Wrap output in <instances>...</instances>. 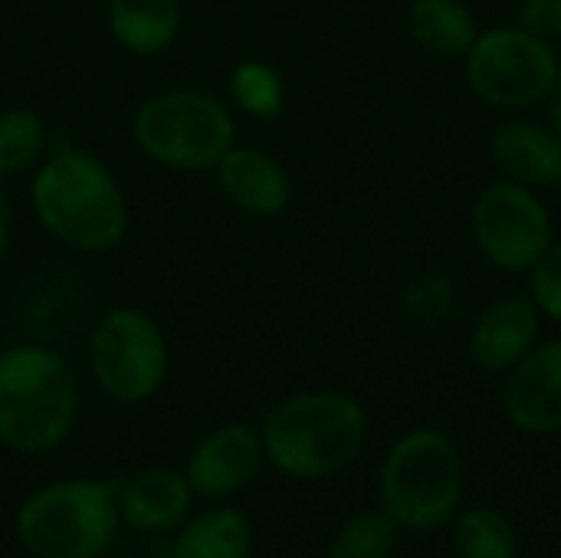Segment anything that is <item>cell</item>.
<instances>
[{
  "label": "cell",
  "mask_w": 561,
  "mask_h": 558,
  "mask_svg": "<svg viewBox=\"0 0 561 558\" xmlns=\"http://www.w3.org/2000/svg\"><path fill=\"white\" fill-rule=\"evenodd\" d=\"M467 59L470 89L496 109H529L549 99L559 76V53L523 26H493L477 36Z\"/></svg>",
  "instance_id": "cell-8"
},
{
  "label": "cell",
  "mask_w": 561,
  "mask_h": 558,
  "mask_svg": "<svg viewBox=\"0 0 561 558\" xmlns=\"http://www.w3.org/2000/svg\"><path fill=\"white\" fill-rule=\"evenodd\" d=\"M220 194L250 217H279L293 201V181L283 161L256 145H233L214 168Z\"/></svg>",
  "instance_id": "cell-12"
},
{
  "label": "cell",
  "mask_w": 561,
  "mask_h": 558,
  "mask_svg": "<svg viewBox=\"0 0 561 558\" xmlns=\"http://www.w3.org/2000/svg\"><path fill=\"white\" fill-rule=\"evenodd\" d=\"M115 483L66 477L36 487L13 516L16 543L33 558H102L118 533Z\"/></svg>",
  "instance_id": "cell-4"
},
{
  "label": "cell",
  "mask_w": 561,
  "mask_h": 558,
  "mask_svg": "<svg viewBox=\"0 0 561 558\" xmlns=\"http://www.w3.org/2000/svg\"><path fill=\"white\" fill-rule=\"evenodd\" d=\"M463 487V457L457 444L434 428L404 434L388 451L378 477L381 510L411 533H427L450 523L460 510Z\"/></svg>",
  "instance_id": "cell-6"
},
{
  "label": "cell",
  "mask_w": 561,
  "mask_h": 558,
  "mask_svg": "<svg viewBox=\"0 0 561 558\" xmlns=\"http://www.w3.org/2000/svg\"><path fill=\"white\" fill-rule=\"evenodd\" d=\"M454 549L460 558H516L519 539L513 523L490 506H477L457 516Z\"/></svg>",
  "instance_id": "cell-21"
},
{
  "label": "cell",
  "mask_w": 561,
  "mask_h": 558,
  "mask_svg": "<svg viewBox=\"0 0 561 558\" xmlns=\"http://www.w3.org/2000/svg\"><path fill=\"white\" fill-rule=\"evenodd\" d=\"M253 526L233 506H210L191 513L171 543V558H250Z\"/></svg>",
  "instance_id": "cell-17"
},
{
  "label": "cell",
  "mask_w": 561,
  "mask_h": 558,
  "mask_svg": "<svg viewBox=\"0 0 561 558\" xmlns=\"http://www.w3.org/2000/svg\"><path fill=\"white\" fill-rule=\"evenodd\" d=\"M503 408L513 428L526 434L561 431V339L536 345L510 372Z\"/></svg>",
  "instance_id": "cell-11"
},
{
  "label": "cell",
  "mask_w": 561,
  "mask_h": 558,
  "mask_svg": "<svg viewBox=\"0 0 561 558\" xmlns=\"http://www.w3.org/2000/svg\"><path fill=\"white\" fill-rule=\"evenodd\" d=\"M404 306L421 322H447L454 316V286H450V276H444V273L421 276L404 293Z\"/></svg>",
  "instance_id": "cell-23"
},
{
  "label": "cell",
  "mask_w": 561,
  "mask_h": 558,
  "mask_svg": "<svg viewBox=\"0 0 561 558\" xmlns=\"http://www.w3.org/2000/svg\"><path fill=\"white\" fill-rule=\"evenodd\" d=\"M53 148L46 118L30 105L0 109V178L30 174Z\"/></svg>",
  "instance_id": "cell-19"
},
{
  "label": "cell",
  "mask_w": 561,
  "mask_h": 558,
  "mask_svg": "<svg viewBox=\"0 0 561 558\" xmlns=\"http://www.w3.org/2000/svg\"><path fill=\"white\" fill-rule=\"evenodd\" d=\"M10 230H13V220H10V197H7V187H3V178H0V266H3L7 250H10Z\"/></svg>",
  "instance_id": "cell-26"
},
{
  "label": "cell",
  "mask_w": 561,
  "mask_h": 558,
  "mask_svg": "<svg viewBox=\"0 0 561 558\" xmlns=\"http://www.w3.org/2000/svg\"><path fill=\"white\" fill-rule=\"evenodd\" d=\"M138 151L168 171H214L237 145V118L230 102L207 89H161L131 115Z\"/></svg>",
  "instance_id": "cell-5"
},
{
  "label": "cell",
  "mask_w": 561,
  "mask_h": 558,
  "mask_svg": "<svg viewBox=\"0 0 561 558\" xmlns=\"http://www.w3.org/2000/svg\"><path fill=\"white\" fill-rule=\"evenodd\" d=\"M408 33L421 49L440 59H457L470 53L483 30L463 0H411Z\"/></svg>",
  "instance_id": "cell-18"
},
{
  "label": "cell",
  "mask_w": 561,
  "mask_h": 558,
  "mask_svg": "<svg viewBox=\"0 0 561 558\" xmlns=\"http://www.w3.org/2000/svg\"><path fill=\"white\" fill-rule=\"evenodd\" d=\"M401 526L385 510L355 513L329 543L325 558H391L398 549Z\"/></svg>",
  "instance_id": "cell-22"
},
{
  "label": "cell",
  "mask_w": 561,
  "mask_h": 558,
  "mask_svg": "<svg viewBox=\"0 0 561 558\" xmlns=\"http://www.w3.org/2000/svg\"><path fill=\"white\" fill-rule=\"evenodd\" d=\"M549 102H552V128H556V135L561 138V66L559 76H556V86L549 92Z\"/></svg>",
  "instance_id": "cell-27"
},
{
  "label": "cell",
  "mask_w": 561,
  "mask_h": 558,
  "mask_svg": "<svg viewBox=\"0 0 561 558\" xmlns=\"http://www.w3.org/2000/svg\"><path fill=\"white\" fill-rule=\"evenodd\" d=\"M539 306L533 296H506L483 309L470 332V355L483 372H513L539 345Z\"/></svg>",
  "instance_id": "cell-14"
},
{
  "label": "cell",
  "mask_w": 561,
  "mask_h": 558,
  "mask_svg": "<svg viewBox=\"0 0 561 558\" xmlns=\"http://www.w3.org/2000/svg\"><path fill=\"white\" fill-rule=\"evenodd\" d=\"M473 240L503 273H529L556 243L546 201L516 181H496L473 204Z\"/></svg>",
  "instance_id": "cell-9"
},
{
  "label": "cell",
  "mask_w": 561,
  "mask_h": 558,
  "mask_svg": "<svg viewBox=\"0 0 561 558\" xmlns=\"http://www.w3.org/2000/svg\"><path fill=\"white\" fill-rule=\"evenodd\" d=\"M194 490L184 477V470L171 467H148L131 474L128 480L115 483V503H118V520L122 526L145 533V536H161L174 533L194 510Z\"/></svg>",
  "instance_id": "cell-13"
},
{
  "label": "cell",
  "mask_w": 561,
  "mask_h": 558,
  "mask_svg": "<svg viewBox=\"0 0 561 558\" xmlns=\"http://www.w3.org/2000/svg\"><path fill=\"white\" fill-rule=\"evenodd\" d=\"M227 92H230V109L270 122L279 118L286 109V82L276 66L266 59H243L230 69L227 76Z\"/></svg>",
  "instance_id": "cell-20"
},
{
  "label": "cell",
  "mask_w": 561,
  "mask_h": 558,
  "mask_svg": "<svg viewBox=\"0 0 561 558\" xmlns=\"http://www.w3.org/2000/svg\"><path fill=\"white\" fill-rule=\"evenodd\" d=\"M529 289L539 312L561 326V243H552L546 257L529 270Z\"/></svg>",
  "instance_id": "cell-24"
},
{
  "label": "cell",
  "mask_w": 561,
  "mask_h": 558,
  "mask_svg": "<svg viewBox=\"0 0 561 558\" xmlns=\"http://www.w3.org/2000/svg\"><path fill=\"white\" fill-rule=\"evenodd\" d=\"M79 418V378L49 345L20 342L0 352V444L39 457L56 451Z\"/></svg>",
  "instance_id": "cell-2"
},
{
  "label": "cell",
  "mask_w": 561,
  "mask_h": 558,
  "mask_svg": "<svg viewBox=\"0 0 561 558\" xmlns=\"http://www.w3.org/2000/svg\"><path fill=\"white\" fill-rule=\"evenodd\" d=\"M368 434L365 408L342 391H302L279 401L263 428V454L283 477L322 480L348 467Z\"/></svg>",
  "instance_id": "cell-3"
},
{
  "label": "cell",
  "mask_w": 561,
  "mask_h": 558,
  "mask_svg": "<svg viewBox=\"0 0 561 558\" xmlns=\"http://www.w3.org/2000/svg\"><path fill=\"white\" fill-rule=\"evenodd\" d=\"M263 437L250 424H220L207 431L184 460V477L197 500H227L240 493L263 467Z\"/></svg>",
  "instance_id": "cell-10"
},
{
  "label": "cell",
  "mask_w": 561,
  "mask_h": 558,
  "mask_svg": "<svg viewBox=\"0 0 561 558\" xmlns=\"http://www.w3.org/2000/svg\"><path fill=\"white\" fill-rule=\"evenodd\" d=\"M519 26L542 39L561 36V0H523Z\"/></svg>",
  "instance_id": "cell-25"
},
{
  "label": "cell",
  "mask_w": 561,
  "mask_h": 558,
  "mask_svg": "<svg viewBox=\"0 0 561 558\" xmlns=\"http://www.w3.org/2000/svg\"><path fill=\"white\" fill-rule=\"evenodd\" d=\"M85 365L99 391L118 405L154 398L171 368V352L161 326L135 306L102 312L85 342Z\"/></svg>",
  "instance_id": "cell-7"
},
{
  "label": "cell",
  "mask_w": 561,
  "mask_h": 558,
  "mask_svg": "<svg viewBox=\"0 0 561 558\" xmlns=\"http://www.w3.org/2000/svg\"><path fill=\"white\" fill-rule=\"evenodd\" d=\"M30 207L53 240L79 253L115 250L131 224L115 171L69 138H53L46 158L30 171Z\"/></svg>",
  "instance_id": "cell-1"
},
{
  "label": "cell",
  "mask_w": 561,
  "mask_h": 558,
  "mask_svg": "<svg viewBox=\"0 0 561 558\" xmlns=\"http://www.w3.org/2000/svg\"><path fill=\"white\" fill-rule=\"evenodd\" d=\"M112 39L131 56L164 53L184 26V0H105Z\"/></svg>",
  "instance_id": "cell-16"
},
{
  "label": "cell",
  "mask_w": 561,
  "mask_h": 558,
  "mask_svg": "<svg viewBox=\"0 0 561 558\" xmlns=\"http://www.w3.org/2000/svg\"><path fill=\"white\" fill-rule=\"evenodd\" d=\"M490 158L506 181L561 187V138L539 122H503L490 138Z\"/></svg>",
  "instance_id": "cell-15"
}]
</instances>
